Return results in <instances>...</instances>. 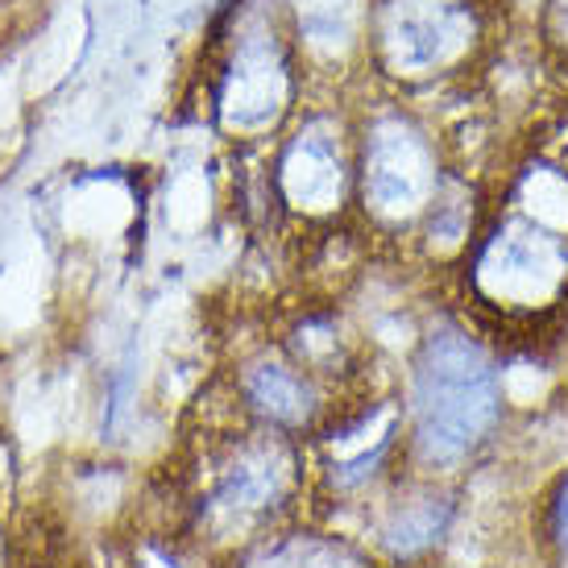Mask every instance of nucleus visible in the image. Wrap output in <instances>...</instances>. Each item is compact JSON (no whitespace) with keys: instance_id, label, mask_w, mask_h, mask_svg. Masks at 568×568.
I'll list each match as a JSON object with an SVG mask.
<instances>
[{"instance_id":"1","label":"nucleus","mask_w":568,"mask_h":568,"mask_svg":"<svg viewBox=\"0 0 568 568\" xmlns=\"http://www.w3.org/2000/svg\"><path fill=\"white\" fill-rule=\"evenodd\" d=\"M503 378L481 336L440 328L427 336L403 398L410 474L453 481L503 436Z\"/></svg>"},{"instance_id":"2","label":"nucleus","mask_w":568,"mask_h":568,"mask_svg":"<svg viewBox=\"0 0 568 568\" xmlns=\"http://www.w3.org/2000/svg\"><path fill=\"white\" fill-rule=\"evenodd\" d=\"M457 174L444 162L440 138H432L415 116L390 112L362 138L357 191L369 221L390 233H424L427 216Z\"/></svg>"}]
</instances>
